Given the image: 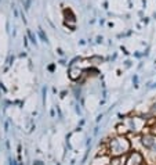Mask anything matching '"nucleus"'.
<instances>
[{
	"mask_svg": "<svg viewBox=\"0 0 156 165\" xmlns=\"http://www.w3.org/2000/svg\"><path fill=\"white\" fill-rule=\"evenodd\" d=\"M129 150H130V141L122 135L111 139L108 143V151L112 157H119L122 154L127 153Z\"/></svg>",
	"mask_w": 156,
	"mask_h": 165,
	"instance_id": "nucleus-1",
	"label": "nucleus"
},
{
	"mask_svg": "<svg viewBox=\"0 0 156 165\" xmlns=\"http://www.w3.org/2000/svg\"><path fill=\"white\" fill-rule=\"evenodd\" d=\"M28 35H29L30 40H32V42H33V43H36V38H35V35H33V33H32V32H30V31H29V32H28Z\"/></svg>",
	"mask_w": 156,
	"mask_h": 165,
	"instance_id": "nucleus-8",
	"label": "nucleus"
},
{
	"mask_svg": "<svg viewBox=\"0 0 156 165\" xmlns=\"http://www.w3.org/2000/svg\"><path fill=\"white\" fill-rule=\"evenodd\" d=\"M117 132H119V135H123V133L129 132V128L124 125H117Z\"/></svg>",
	"mask_w": 156,
	"mask_h": 165,
	"instance_id": "nucleus-6",
	"label": "nucleus"
},
{
	"mask_svg": "<svg viewBox=\"0 0 156 165\" xmlns=\"http://www.w3.org/2000/svg\"><path fill=\"white\" fill-rule=\"evenodd\" d=\"M81 75V69L79 68H75V67H71V69H69V78L72 79V81H76V79H79Z\"/></svg>",
	"mask_w": 156,
	"mask_h": 165,
	"instance_id": "nucleus-4",
	"label": "nucleus"
},
{
	"mask_svg": "<svg viewBox=\"0 0 156 165\" xmlns=\"http://www.w3.org/2000/svg\"><path fill=\"white\" fill-rule=\"evenodd\" d=\"M39 35H40V38H42V39H43V40H44V42H47V36H46V35H44V32H43V31H42V29H40V31H39Z\"/></svg>",
	"mask_w": 156,
	"mask_h": 165,
	"instance_id": "nucleus-7",
	"label": "nucleus"
},
{
	"mask_svg": "<svg viewBox=\"0 0 156 165\" xmlns=\"http://www.w3.org/2000/svg\"><path fill=\"white\" fill-rule=\"evenodd\" d=\"M36 165H42V162H40V161H37V164Z\"/></svg>",
	"mask_w": 156,
	"mask_h": 165,
	"instance_id": "nucleus-9",
	"label": "nucleus"
},
{
	"mask_svg": "<svg viewBox=\"0 0 156 165\" xmlns=\"http://www.w3.org/2000/svg\"><path fill=\"white\" fill-rule=\"evenodd\" d=\"M142 162H144V158H142L141 153L133 151V153L129 154V158H127L124 165H142Z\"/></svg>",
	"mask_w": 156,
	"mask_h": 165,
	"instance_id": "nucleus-2",
	"label": "nucleus"
},
{
	"mask_svg": "<svg viewBox=\"0 0 156 165\" xmlns=\"http://www.w3.org/2000/svg\"><path fill=\"white\" fill-rule=\"evenodd\" d=\"M156 143V139L153 138L152 135H144L142 136V144H144V147L147 148H152Z\"/></svg>",
	"mask_w": 156,
	"mask_h": 165,
	"instance_id": "nucleus-3",
	"label": "nucleus"
},
{
	"mask_svg": "<svg viewBox=\"0 0 156 165\" xmlns=\"http://www.w3.org/2000/svg\"><path fill=\"white\" fill-rule=\"evenodd\" d=\"M111 165H124V162H123V158L122 157H112V160H111Z\"/></svg>",
	"mask_w": 156,
	"mask_h": 165,
	"instance_id": "nucleus-5",
	"label": "nucleus"
}]
</instances>
